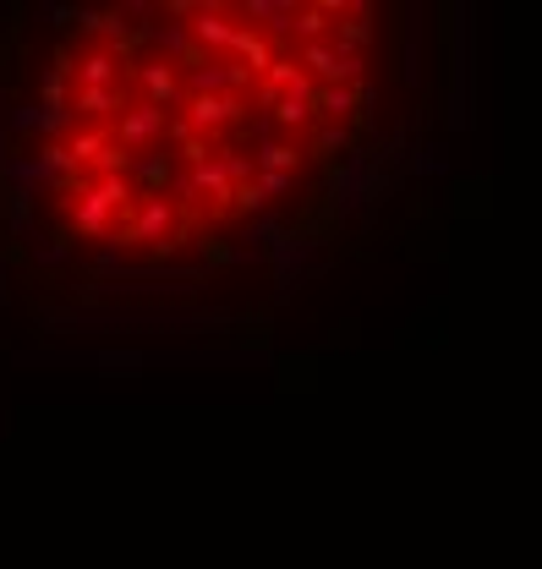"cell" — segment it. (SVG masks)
Segmentation results:
<instances>
[{"instance_id": "cell-1", "label": "cell", "mask_w": 542, "mask_h": 569, "mask_svg": "<svg viewBox=\"0 0 542 569\" xmlns=\"http://www.w3.org/2000/svg\"><path fill=\"white\" fill-rule=\"evenodd\" d=\"M132 203H137L132 176H83L66 192V230L83 241H115Z\"/></svg>"}, {"instance_id": "cell-16", "label": "cell", "mask_w": 542, "mask_h": 569, "mask_svg": "<svg viewBox=\"0 0 542 569\" xmlns=\"http://www.w3.org/2000/svg\"><path fill=\"white\" fill-rule=\"evenodd\" d=\"M345 143H351L345 126H313V148H318V154H324V148H345Z\"/></svg>"}, {"instance_id": "cell-5", "label": "cell", "mask_w": 542, "mask_h": 569, "mask_svg": "<svg viewBox=\"0 0 542 569\" xmlns=\"http://www.w3.org/2000/svg\"><path fill=\"white\" fill-rule=\"evenodd\" d=\"M126 94L176 115L181 99H187V83H181V66L176 61H165V55L148 50V55H137V61H126Z\"/></svg>"}, {"instance_id": "cell-8", "label": "cell", "mask_w": 542, "mask_h": 569, "mask_svg": "<svg viewBox=\"0 0 542 569\" xmlns=\"http://www.w3.org/2000/svg\"><path fill=\"white\" fill-rule=\"evenodd\" d=\"M252 110L269 115V137H285V143H296L302 132H313V99L302 94H263V88H252Z\"/></svg>"}, {"instance_id": "cell-13", "label": "cell", "mask_w": 542, "mask_h": 569, "mask_svg": "<svg viewBox=\"0 0 542 569\" xmlns=\"http://www.w3.org/2000/svg\"><path fill=\"white\" fill-rule=\"evenodd\" d=\"M329 44H334L340 55H367V50H373V11L345 6L340 22L329 28Z\"/></svg>"}, {"instance_id": "cell-3", "label": "cell", "mask_w": 542, "mask_h": 569, "mask_svg": "<svg viewBox=\"0 0 542 569\" xmlns=\"http://www.w3.org/2000/svg\"><path fill=\"white\" fill-rule=\"evenodd\" d=\"M181 225H187V214H181V203L170 192H137L132 214H126L121 230H115V247L132 252V247H154V241L165 247Z\"/></svg>"}, {"instance_id": "cell-12", "label": "cell", "mask_w": 542, "mask_h": 569, "mask_svg": "<svg viewBox=\"0 0 542 569\" xmlns=\"http://www.w3.org/2000/svg\"><path fill=\"white\" fill-rule=\"evenodd\" d=\"M247 154H252V170H280V176H302L307 170V148L285 143V137H258Z\"/></svg>"}, {"instance_id": "cell-2", "label": "cell", "mask_w": 542, "mask_h": 569, "mask_svg": "<svg viewBox=\"0 0 542 569\" xmlns=\"http://www.w3.org/2000/svg\"><path fill=\"white\" fill-rule=\"evenodd\" d=\"M170 197L181 203V214L225 219L230 208H236V181H230V170H225V148H219V159H209V165H198V170H176Z\"/></svg>"}, {"instance_id": "cell-10", "label": "cell", "mask_w": 542, "mask_h": 569, "mask_svg": "<svg viewBox=\"0 0 542 569\" xmlns=\"http://www.w3.org/2000/svg\"><path fill=\"white\" fill-rule=\"evenodd\" d=\"M72 88H121L126 83V55H115L110 44H88L83 55H72Z\"/></svg>"}, {"instance_id": "cell-15", "label": "cell", "mask_w": 542, "mask_h": 569, "mask_svg": "<svg viewBox=\"0 0 542 569\" xmlns=\"http://www.w3.org/2000/svg\"><path fill=\"white\" fill-rule=\"evenodd\" d=\"M296 181H302V176H280V170H258V176H252L247 187L258 192V203H263V208H269V203H285V197L296 192Z\"/></svg>"}, {"instance_id": "cell-7", "label": "cell", "mask_w": 542, "mask_h": 569, "mask_svg": "<svg viewBox=\"0 0 542 569\" xmlns=\"http://www.w3.org/2000/svg\"><path fill=\"white\" fill-rule=\"evenodd\" d=\"M187 33H192V44H198L203 55H230L236 39H241V22H236V11L219 6V0H198L192 17H187Z\"/></svg>"}, {"instance_id": "cell-9", "label": "cell", "mask_w": 542, "mask_h": 569, "mask_svg": "<svg viewBox=\"0 0 542 569\" xmlns=\"http://www.w3.org/2000/svg\"><path fill=\"white\" fill-rule=\"evenodd\" d=\"M296 6H302V0H241V6H230V11H236V22L247 33H263V39L285 44L291 39V22H296Z\"/></svg>"}, {"instance_id": "cell-14", "label": "cell", "mask_w": 542, "mask_h": 569, "mask_svg": "<svg viewBox=\"0 0 542 569\" xmlns=\"http://www.w3.org/2000/svg\"><path fill=\"white\" fill-rule=\"evenodd\" d=\"M17 126H33V132L44 137V143H66L72 137V110H50V104H33V110H22V115H11Z\"/></svg>"}, {"instance_id": "cell-4", "label": "cell", "mask_w": 542, "mask_h": 569, "mask_svg": "<svg viewBox=\"0 0 542 569\" xmlns=\"http://www.w3.org/2000/svg\"><path fill=\"white\" fill-rule=\"evenodd\" d=\"M170 121L176 115L170 110H159V104H143V99H132L121 115L110 121V143L121 148L126 159H143V154H159L165 148V137H170Z\"/></svg>"}, {"instance_id": "cell-11", "label": "cell", "mask_w": 542, "mask_h": 569, "mask_svg": "<svg viewBox=\"0 0 542 569\" xmlns=\"http://www.w3.org/2000/svg\"><path fill=\"white\" fill-rule=\"evenodd\" d=\"M362 110H373V88H313V121L318 126H345Z\"/></svg>"}, {"instance_id": "cell-6", "label": "cell", "mask_w": 542, "mask_h": 569, "mask_svg": "<svg viewBox=\"0 0 542 569\" xmlns=\"http://www.w3.org/2000/svg\"><path fill=\"white\" fill-rule=\"evenodd\" d=\"M176 115L198 137H214V143H219V137L236 132V126L252 115V94H187Z\"/></svg>"}, {"instance_id": "cell-17", "label": "cell", "mask_w": 542, "mask_h": 569, "mask_svg": "<svg viewBox=\"0 0 542 569\" xmlns=\"http://www.w3.org/2000/svg\"><path fill=\"white\" fill-rule=\"evenodd\" d=\"M99 367H105V373H137V367H143V356H132V351H110V356H99Z\"/></svg>"}]
</instances>
